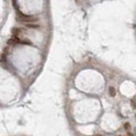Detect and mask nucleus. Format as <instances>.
<instances>
[{"instance_id":"f257e3e1","label":"nucleus","mask_w":136,"mask_h":136,"mask_svg":"<svg viewBox=\"0 0 136 136\" xmlns=\"http://www.w3.org/2000/svg\"><path fill=\"white\" fill-rule=\"evenodd\" d=\"M18 20H20V22H24V23H31V22H36L38 20V18L36 17H33V16H26V15H23L20 14L18 11Z\"/></svg>"},{"instance_id":"7ed1b4c3","label":"nucleus","mask_w":136,"mask_h":136,"mask_svg":"<svg viewBox=\"0 0 136 136\" xmlns=\"http://www.w3.org/2000/svg\"><path fill=\"white\" fill-rule=\"evenodd\" d=\"M27 26H28V27H31V28H36V27H39L38 25H35V24H27Z\"/></svg>"},{"instance_id":"39448f33","label":"nucleus","mask_w":136,"mask_h":136,"mask_svg":"<svg viewBox=\"0 0 136 136\" xmlns=\"http://www.w3.org/2000/svg\"><path fill=\"white\" fill-rule=\"evenodd\" d=\"M95 136H102V135H95Z\"/></svg>"},{"instance_id":"20e7f679","label":"nucleus","mask_w":136,"mask_h":136,"mask_svg":"<svg viewBox=\"0 0 136 136\" xmlns=\"http://www.w3.org/2000/svg\"><path fill=\"white\" fill-rule=\"evenodd\" d=\"M131 103H133V107H135V99H133V101H131Z\"/></svg>"},{"instance_id":"f03ea898","label":"nucleus","mask_w":136,"mask_h":136,"mask_svg":"<svg viewBox=\"0 0 136 136\" xmlns=\"http://www.w3.org/2000/svg\"><path fill=\"white\" fill-rule=\"evenodd\" d=\"M109 94H110V96H115L116 95V90L113 89V87H110L109 89Z\"/></svg>"}]
</instances>
